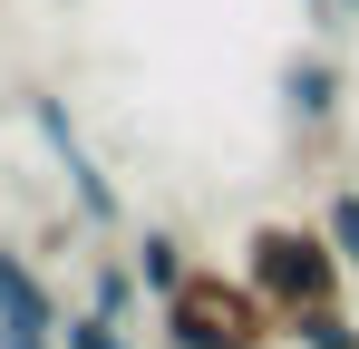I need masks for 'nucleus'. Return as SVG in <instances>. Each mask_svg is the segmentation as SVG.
I'll return each mask as SVG.
<instances>
[{"mask_svg": "<svg viewBox=\"0 0 359 349\" xmlns=\"http://www.w3.org/2000/svg\"><path fill=\"white\" fill-rule=\"evenodd\" d=\"M0 349H59V340H0Z\"/></svg>", "mask_w": 359, "mask_h": 349, "instance_id": "nucleus-11", "label": "nucleus"}, {"mask_svg": "<svg viewBox=\"0 0 359 349\" xmlns=\"http://www.w3.org/2000/svg\"><path fill=\"white\" fill-rule=\"evenodd\" d=\"M29 126H39V146L59 156V174H68V204H78V214H88L97 233H117V224H126V194L107 184V165L88 156V136H78V116H68L59 97H49V88H29Z\"/></svg>", "mask_w": 359, "mask_h": 349, "instance_id": "nucleus-3", "label": "nucleus"}, {"mask_svg": "<svg viewBox=\"0 0 359 349\" xmlns=\"http://www.w3.org/2000/svg\"><path fill=\"white\" fill-rule=\"evenodd\" d=\"M340 107H350V78H340V58H330V49L282 58V116H292L301 136H330Z\"/></svg>", "mask_w": 359, "mask_h": 349, "instance_id": "nucleus-4", "label": "nucleus"}, {"mask_svg": "<svg viewBox=\"0 0 359 349\" xmlns=\"http://www.w3.org/2000/svg\"><path fill=\"white\" fill-rule=\"evenodd\" d=\"M340 10H359V0H340Z\"/></svg>", "mask_w": 359, "mask_h": 349, "instance_id": "nucleus-13", "label": "nucleus"}, {"mask_svg": "<svg viewBox=\"0 0 359 349\" xmlns=\"http://www.w3.org/2000/svg\"><path fill=\"white\" fill-rule=\"evenodd\" d=\"M301 10H340V0H301Z\"/></svg>", "mask_w": 359, "mask_h": 349, "instance_id": "nucleus-12", "label": "nucleus"}, {"mask_svg": "<svg viewBox=\"0 0 359 349\" xmlns=\"http://www.w3.org/2000/svg\"><path fill=\"white\" fill-rule=\"evenodd\" d=\"M20 262H29V252H10V242H0V320H10V291H20Z\"/></svg>", "mask_w": 359, "mask_h": 349, "instance_id": "nucleus-10", "label": "nucleus"}, {"mask_svg": "<svg viewBox=\"0 0 359 349\" xmlns=\"http://www.w3.org/2000/svg\"><path fill=\"white\" fill-rule=\"evenodd\" d=\"M282 340L292 349H359V320H350V301H320V310H292L282 320Z\"/></svg>", "mask_w": 359, "mask_h": 349, "instance_id": "nucleus-7", "label": "nucleus"}, {"mask_svg": "<svg viewBox=\"0 0 359 349\" xmlns=\"http://www.w3.org/2000/svg\"><path fill=\"white\" fill-rule=\"evenodd\" d=\"M320 233L340 242V262L359 272V184H330V204H320Z\"/></svg>", "mask_w": 359, "mask_h": 349, "instance_id": "nucleus-9", "label": "nucleus"}, {"mask_svg": "<svg viewBox=\"0 0 359 349\" xmlns=\"http://www.w3.org/2000/svg\"><path fill=\"white\" fill-rule=\"evenodd\" d=\"M243 282H252L282 320H292V310L340 301L350 262H340V242H330L320 224H252V233H243Z\"/></svg>", "mask_w": 359, "mask_h": 349, "instance_id": "nucleus-2", "label": "nucleus"}, {"mask_svg": "<svg viewBox=\"0 0 359 349\" xmlns=\"http://www.w3.org/2000/svg\"><path fill=\"white\" fill-rule=\"evenodd\" d=\"M59 349H136V340H126V320H107V310H59Z\"/></svg>", "mask_w": 359, "mask_h": 349, "instance_id": "nucleus-8", "label": "nucleus"}, {"mask_svg": "<svg viewBox=\"0 0 359 349\" xmlns=\"http://www.w3.org/2000/svg\"><path fill=\"white\" fill-rule=\"evenodd\" d=\"M126 262H136V282H146V301H165V291L184 282V272H194V262H184V242L165 224H146L136 233V242H126Z\"/></svg>", "mask_w": 359, "mask_h": 349, "instance_id": "nucleus-5", "label": "nucleus"}, {"mask_svg": "<svg viewBox=\"0 0 359 349\" xmlns=\"http://www.w3.org/2000/svg\"><path fill=\"white\" fill-rule=\"evenodd\" d=\"M156 340L165 349H272L282 340V310L243 282V272H204V262H194V272L156 301Z\"/></svg>", "mask_w": 359, "mask_h": 349, "instance_id": "nucleus-1", "label": "nucleus"}, {"mask_svg": "<svg viewBox=\"0 0 359 349\" xmlns=\"http://www.w3.org/2000/svg\"><path fill=\"white\" fill-rule=\"evenodd\" d=\"M136 301H146V282H136V262H126V252H97V262H88V310H107V320H126Z\"/></svg>", "mask_w": 359, "mask_h": 349, "instance_id": "nucleus-6", "label": "nucleus"}]
</instances>
